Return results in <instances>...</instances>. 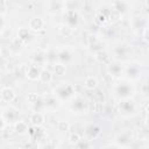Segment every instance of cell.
I'll return each instance as SVG.
<instances>
[{
	"label": "cell",
	"mask_w": 149,
	"mask_h": 149,
	"mask_svg": "<svg viewBox=\"0 0 149 149\" xmlns=\"http://www.w3.org/2000/svg\"><path fill=\"white\" fill-rule=\"evenodd\" d=\"M5 149H8V148H5ZM9 149H10V148H9Z\"/></svg>",
	"instance_id": "41"
},
{
	"label": "cell",
	"mask_w": 149,
	"mask_h": 149,
	"mask_svg": "<svg viewBox=\"0 0 149 149\" xmlns=\"http://www.w3.org/2000/svg\"><path fill=\"white\" fill-rule=\"evenodd\" d=\"M65 71H66V68H65L64 64L58 63V64H55V65H54V72H55V74H57V76H63V74L65 73Z\"/></svg>",
	"instance_id": "26"
},
{
	"label": "cell",
	"mask_w": 149,
	"mask_h": 149,
	"mask_svg": "<svg viewBox=\"0 0 149 149\" xmlns=\"http://www.w3.org/2000/svg\"><path fill=\"white\" fill-rule=\"evenodd\" d=\"M17 116H19V111L14 107H7L5 111H3V120L5 122H9V123H13L17 120Z\"/></svg>",
	"instance_id": "6"
},
{
	"label": "cell",
	"mask_w": 149,
	"mask_h": 149,
	"mask_svg": "<svg viewBox=\"0 0 149 149\" xmlns=\"http://www.w3.org/2000/svg\"><path fill=\"white\" fill-rule=\"evenodd\" d=\"M108 71H109L111 76H112V74H113V76H119V74H121V72H122V68H121V65H119V64H109Z\"/></svg>",
	"instance_id": "25"
},
{
	"label": "cell",
	"mask_w": 149,
	"mask_h": 149,
	"mask_svg": "<svg viewBox=\"0 0 149 149\" xmlns=\"http://www.w3.org/2000/svg\"><path fill=\"white\" fill-rule=\"evenodd\" d=\"M38 79H40V81H41L42 84H49V83L52 80V74H51V72H50L49 70L42 69L41 72H40Z\"/></svg>",
	"instance_id": "16"
},
{
	"label": "cell",
	"mask_w": 149,
	"mask_h": 149,
	"mask_svg": "<svg viewBox=\"0 0 149 149\" xmlns=\"http://www.w3.org/2000/svg\"><path fill=\"white\" fill-rule=\"evenodd\" d=\"M127 74L130 78H133V79H137L140 77V69H139V66L135 65V64L129 65L128 69H127Z\"/></svg>",
	"instance_id": "20"
},
{
	"label": "cell",
	"mask_w": 149,
	"mask_h": 149,
	"mask_svg": "<svg viewBox=\"0 0 149 149\" xmlns=\"http://www.w3.org/2000/svg\"><path fill=\"white\" fill-rule=\"evenodd\" d=\"M86 135L88 136V139H95L100 133H101V129L98 125H90L86 130H85Z\"/></svg>",
	"instance_id": "15"
},
{
	"label": "cell",
	"mask_w": 149,
	"mask_h": 149,
	"mask_svg": "<svg viewBox=\"0 0 149 149\" xmlns=\"http://www.w3.org/2000/svg\"><path fill=\"white\" fill-rule=\"evenodd\" d=\"M44 27V21L42 17L40 16H33L29 20V29L34 30V31H40L42 30Z\"/></svg>",
	"instance_id": "9"
},
{
	"label": "cell",
	"mask_w": 149,
	"mask_h": 149,
	"mask_svg": "<svg viewBox=\"0 0 149 149\" xmlns=\"http://www.w3.org/2000/svg\"><path fill=\"white\" fill-rule=\"evenodd\" d=\"M40 72H41V70L37 66V64H33V65H29V66L26 68V77L29 80H36V79H38Z\"/></svg>",
	"instance_id": "7"
},
{
	"label": "cell",
	"mask_w": 149,
	"mask_h": 149,
	"mask_svg": "<svg viewBox=\"0 0 149 149\" xmlns=\"http://www.w3.org/2000/svg\"><path fill=\"white\" fill-rule=\"evenodd\" d=\"M5 126H6V122H5L3 118H2V116H0V130H2V129L5 128Z\"/></svg>",
	"instance_id": "38"
},
{
	"label": "cell",
	"mask_w": 149,
	"mask_h": 149,
	"mask_svg": "<svg viewBox=\"0 0 149 149\" xmlns=\"http://www.w3.org/2000/svg\"><path fill=\"white\" fill-rule=\"evenodd\" d=\"M132 142V133L130 132H123L121 134H119L115 139V143L119 147H125L128 146Z\"/></svg>",
	"instance_id": "8"
},
{
	"label": "cell",
	"mask_w": 149,
	"mask_h": 149,
	"mask_svg": "<svg viewBox=\"0 0 149 149\" xmlns=\"http://www.w3.org/2000/svg\"><path fill=\"white\" fill-rule=\"evenodd\" d=\"M14 129H15V132L17 133V134H26L27 132H28V129H29V127H28V125L24 122V121H17V122H15V126H14Z\"/></svg>",
	"instance_id": "21"
},
{
	"label": "cell",
	"mask_w": 149,
	"mask_h": 149,
	"mask_svg": "<svg viewBox=\"0 0 149 149\" xmlns=\"http://www.w3.org/2000/svg\"><path fill=\"white\" fill-rule=\"evenodd\" d=\"M106 149H119V147H116V146H108Z\"/></svg>",
	"instance_id": "39"
},
{
	"label": "cell",
	"mask_w": 149,
	"mask_h": 149,
	"mask_svg": "<svg viewBox=\"0 0 149 149\" xmlns=\"http://www.w3.org/2000/svg\"><path fill=\"white\" fill-rule=\"evenodd\" d=\"M94 58H95L97 62H99V63H101V64H109V63H111V57H109V55H108L105 50H102V49L97 50V51L94 52Z\"/></svg>",
	"instance_id": "10"
},
{
	"label": "cell",
	"mask_w": 149,
	"mask_h": 149,
	"mask_svg": "<svg viewBox=\"0 0 149 149\" xmlns=\"http://www.w3.org/2000/svg\"><path fill=\"white\" fill-rule=\"evenodd\" d=\"M57 59L63 63H70L72 61V52L69 49H62L57 52Z\"/></svg>",
	"instance_id": "13"
},
{
	"label": "cell",
	"mask_w": 149,
	"mask_h": 149,
	"mask_svg": "<svg viewBox=\"0 0 149 149\" xmlns=\"http://www.w3.org/2000/svg\"><path fill=\"white\" fill-rule=\"evenodd\" d=\"M114 90H115L116 95L119 98H121L122 100L130 99V97L134 94V87L128 81H121V83L116 84Z\"/></svg>",
	"instance_id": "1"
},
{
	"label": "cell",
	"mask_w": 149,
	"mask_h": 149,
	"mask_svg": "<svg viewBox=\"0 0 149 149\" xmlns=\"http://www.w3.org/2000/svg\"><path fill=\"white\" fill-rule=\"evenodd\" d=\"M23 44H24V43H23L20 38H17V37H16V38H14V40H13V42H12V45H13V47H15V48H21Z\"/></svg>",
	"instance_id": "33"
},
{
	"label": "cell",
	"mask_w": 149,
	"mask_h": 149,
	"mask_svg": "<svg viewBox=\"0 0 149 149\" xmlns=\"http://www.w3.org/2000/svg\"><path fill=\"white\" fill-rule=\"evenodd\" d=\"M26 5V7L28 8V9H35V7H36V2L35 1H28V2H26L24 3Z\"/></svg>",
	"instance_id": "35"
},
{
	"label": "cell",
	"mask_w": 149,
	"mask_h": 149,
	"mask_svg": "<svg viewBox=\"0 0 149 149\" xmlns=\"http://www.w3.org/2000/svg\"><path fill=\"white\" fill-rule=\"evenodd\" d=\"M84 86H85L87 90H95L97 86H98V80H97V78H94L93 76L86 77L85 83H84Z\"/></svg>",
	"instance_id": "19"
},
{
	"label": "cell",
	"mask_w": 149,
	"mask_h": 149,
	"mask_svg": "<svg viewBox=\"0 0 149 149\" xmlns=\"http://www.w3.org/2000/svg\"><path fill=\"white\" fill-rule=\"evenodd\" d=\"M142 35H143V41L144 42H148V27H146L142 30Z\"/></svg>",
	"instance_id": "36"
},
{
	"label": "cell",
	"mask_w": 149,
	"mask_h": 149,
	"mask_svg": "<svg viewBox=\"0 0 149 149\" xmlns=\"http://www.w3.org/2000/svg\"><path fill=\"white\" fill-rule=\"evenodd\" d=\"M44 149H56V146L54 142H48L44 144Z\"/></svg>",
	"instance_id": "37"
},
{
	"label": "cell",
	"mask_w": 149,
	"mask_h": 149,
	"mask_svg": "<svg viewBox=\"0 0 149 149\" xmlns=\"http://www.w3.org/2000/svg\"><path fill=\"white\" fill-rule=\"evenodd\" d=\"M30 37V33H29V29L28 28H24V27H21L19 28L17 30V38H20L23 43H26Z\"/></svg>",
	"instance_id": "18"
},
{
	"label": "cell",
	"mask_w": 149,
	"mask_h": 149,
	"mask_svg": "<svg viewBox=\"0 0 149 149\" xmlns=\"http://www.w3.org/2000/svg\"><path fill=\"white\" fill-rule=\"evenodd\" d=\"M55 92H56V95L58 98L66 99L73 94V88H72V85H61L56 88Z\"/></svg>",
	"instance_id": "5"
},
{
	"label": "cell",
	"mask_w": 149,
	"mask_h": 149,
	"mask_svg": "<svg viewBox=\"0 0 149 149\" xmlns=\"http://www.w3.org/2000/svg\"><path fill=\"white\" fill-rule=\"evenodd\" d=\"M2 23H3V21H2V16L0 15V28L2 27Z\"/></svg>",
	"instance_id": "40"
},
{
	"label": "cell",
	"mask_w": 149,
	"mask_h": 149,
	"mask_svg": "<svg viewBox=\"0 0 149 149\" xmlns=\"http://www.w3.org/2000/svg\"><path fill=\"white\" fill-rule=\"evenodd\" d=\"M136 112V105L130 99H125L120 104V113L123 115H133Z\"/></svg>",
	"instance_id": "3"
},
{
	"label": "cell",
	"mask_w": 149,
	"mask_h": 149,
	"mask_svg": "<svg viewBox=\"0 0 149 149\" xmlns=\"http://www.w3.org/2000/svg\"><path fill=\"white\" fill-rule=\"evenodd\" d=\"M128 5H129V2H127V1H114V2H112V6L114 7V10L119 14L126 12L128 9Z\"/></svg>",
	"instance_id": "17"
},
{
	"label": "cell",
	"mask_w": 149,
	"mask_h": 149,
	"mask_svg": "<svg viewBox=\"0 0 149 149\" xmlns=\"http://www.w3.org/2000/svg\"><path fill=\"white\" fill-rule=\"evenodd\" d=\"M132 26L134 29H142L143 30L147 27V21L143 16L137 15V16H134L132 19Z\"/></svg>",
	"instance_id": "14"
},
{
	"label": "cell",
	"mask_w": 149,
	"mask_h": 149,
	"mask_svg": "<svg viewBox=\"0 0 149 149\" xmlns=\"http://www.w3.org/2000/svg\"><path fill=\"white\" fill-rule=\"evenodd\" d=\"M57 128H58V130H61V132H68L69 128H70V123H69L68 121H59V122L57 123Z\"/></svg>",
	"instance_id": "29"
},
{
	"label": "cell",
	"mask_w": 149,
	"mask_h": 149,
	"mask_svg": "<svg viewBox=\"0 0 149 149\" xmlns=\"http://www.w3.org/2000/svg\"><path fill=\"white\" fill-rule=\"evenodd\" d=\"M71 108H72V111H74L76 113H79V114L86 113V111L88 109V102L86 101V99L84 97L77 95L71 104Z\"/></svg>",
	"instance_id": "2"
},
{
	"label": "cell",
	"mask_w": 149,
	"mask_h": 149,
	"mask_svg": "<svg viewBox=\"0 0 149 149\" xmlns=\"http://www.w3.org/2000/svg\"><path fill=\"white\" fill-rule=\"evenodd\" d=\"M69 143L70 144H73V146H77L80 143V135L78 133H72L70 136H69Z\"/></svg>",
	"instance_id": "27"
},
{
	"label": "cell",
	"mask_w": 149,
	"mask_h": 149,
	"mask_svg": "<svg viewBox=\"0 0 149 149\" xmlns=\"http://www.w3.org/2000/svg\"><path fill=\"white\" fill-rule=\"evenodd\" d=\"M114 51H115V55H116V56L123 57V56L127 54V48H126L125 45H118Z\"/></svg>",
	"instance_id": "30"
},
{
	"label": "cell",
	"mask_w": 149,
	"mask_h": 149,
	"mask_svg": "<svg viewBox=\"0 0 149 149\" xmlns=\"http://www.w3.org/2000/svg\"><path fill=\"white\" fill-rule=\"evenodd\" d=\"M29 121H30L33 127H41L44 122V116L41 112H34L29 116Z\"/></svg>",
	"instance_id": "11"
},
{
	"label": "cell",
	"mask_w": 149,
	"mask_h": 149,
	"mask_svg": "<svg viewBox=\"0 0 149 149\" xmlns=\"http://www.w3.org/2000/svg\"><path fill=\"white\" fill-rule=\"evenodd\" d=\"M64 17H65V24L69 26L70 28L77 26L78 21H79V15L78 12L74 9H66L64 13Z\"/></svg>",
	"instance_id": "4"
},
{
	"label": "cell",
	"mask_w": 149,
	"mask_h": 149,
	"mask_svg": "<svg viewBox=\"0 0 149 149\" xmlns=\"http://www.w3.org/2000/svg\"><path fill=\"white\" fill-rule=\"evenodd\" d=\"M38 99H40V97L37 93H28V95H27V100L30 104H37Z\"/></svg>",
	"instance_id": "31"
},
{
	"label": "cell",
	"mask_w": 149,
	"mask_h": 149,
	"mask_svg": "<svg viewBox=\"0 0 149 149\" xmlns=\"http://www.w3.org/2000/svg\"><path fill=\"white\" fill-rule=\"evenodd\" d=\"M38 148H40L38 142L35 141V140H33V139L26 143V149H38Z\"/></svg>",
	"instance_id": "32"
},
{
	"label": "cell",
	"mask_w": 149,
	"mask_h": 149,
	"mask_svg": "<svg viewBox=\"0 0 149 149\" xmlns=\"http://www.w3.org/2000/svg\"><path fill=\"white\" fill-rule=\"evenodd\" d=\"M58 33L61 36L63 37H70L72 35V28H70L69 26H66L65 23L64 24H61L58 26Z\"/></svg>",
	"instance_id": "22"
},
{
	"label": "cell",
	"mask_w": 149,
	"mask_h": 149,
	"mask_svg": "<svg viewBox=\"0 0 149 149\" xmlns=\"http://www.w3.org/2000/svg\"><path fill=\"white\" fill-rule=\"evenodd\" d=\"M94 102H92L91 105L88 104V108H91L94 113H100L102 112V108H104V102H100V101H97V100H93Z\"/></svg>",
	"instance_id": "24"
},
{
	"label": "cell",
	"mask_w": 149,
	"mask_h": 149,
	"mask_svg": "<svg viewBox=\"0 0 149 149\" xmlns=\"http://www.w3.org/2000/svg\"><path fill=\"white\" fill-rule=\"evenodd\" d=\"M1 99L5 102H12L15 99V92L10 87H3L1 90Z\"/></svg>",
	"instance_id": "12"
},
{
	"label": "cell",
	"mask_w": 149,
	"mask_h": 149,
	"mask_svg": "<svg viewBox=\"0 0 149 149\" xmlns=\"http://www.w3.org/2000/svg\"><path fill=\"white\" fill-rule=\"evenodd\" d=\"M97 21H98L99 23H105V22L107 21V19H106V16H105L104 14L99 13V14H97Z\"/></svg>",
	"instance_id": "34"
},
{
	"label": "cell",
	"mask_w": 149,
	"mask_h": 149,
	"mask_svg": "<svg viewBox=\"0 0 149 149\" xmlns=\"http://www.w3.org/2000/svg\"><path fill=\"white\" fill-rule=\"evenodd\" d=\"M93 100H97V101L104 102V101H105L104 92H102L101 90H95V91H94V93H93Z\"/></svg>",
	"instance_id": "28"
},
{
	"label": "cell",
	"mask_w": 149,
	"mask_h": 149,
	"mask_svg": "<svg viewBox=\"0 0 149 149\" xmlns=\"http://www.w3.org/2000/svg\"><path fill=\"white\" fill-rule=\"evenodd\" d=\"M48 6H49V10L57 12V10H59L64 7V2H62V1H49Z\"/></svg>",
	"instance_id": "23"
}]
</instances>
